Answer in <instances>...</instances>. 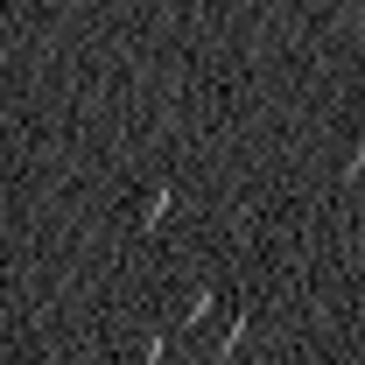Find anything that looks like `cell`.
Returning <instances> with one entry per match:
<instances>
[{"label": "cell", "mask_w": 365, "mask_h": 365, "mask_svg": "<svg viewBox=\"0 0 365 365\" xmlns=\"http://www.w3.org/2000/svg\"><path fill=\"white\" fill-rule=\"evenodd\" d=\"M359 176H365V134L351 140V155H344V182H359Z\"/></svg>", "instance_id": "277c9868"}, {"label": "cell", "mask_w": 365, "mask_h": 365, "mask_svg": "<svg viewBox=\"0 0 365 365\" xmlns=\"http://www.w3.org/2000/svg\"><path fill=\"white\" fill-rule=\"evenodd\" d=\"M176 337H182V323H176V317H169V323H155V330H148V344H140V359H134V365H162V359H169V344H176Z\"/></svg>", "instance_id": "7a4b0ae2"}, {"label": "cell", "mask_w": 365, "mask_h": 365, "mask_svg": "<svg viewBox=\"0 0 365 365\" xmlns=\"http://www.w3.org/2000/svg\"><path fill=\"white\" fill-rule=\"evenodd\" d=\"M253 337V309H232V323H225V337H218V365H232L239 359V344Z\"/></svg>", "instance_id": "3957f363"}, {"label": "cell", "mask_w": 365, "mask_h": 365, "mask_svg": "<svg viewBox=\"0 0 365 365\" xmlns=\"http://www.w3.org/2000/svg\"><path fill=\"white\" fill-rule=\"evenodd\" d=\"M169 211H176V182H162V190H148V204H140V232H155V225H169Z\"/></svg>", "instance_id": "6da1fadb"}]
</instances>
